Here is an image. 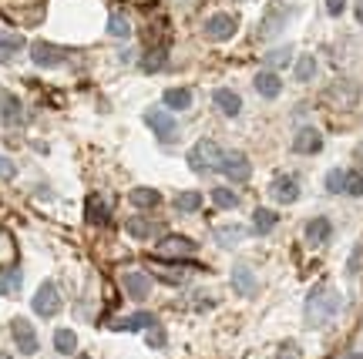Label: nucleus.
I'll use <instances>...</instances> for the list:
<instances>
[{"mask_svg": "<svg viewBox=\"0 0 363 359\" xmlns=\"http://www.w3.org/2000/svg\"><path fill=\"white\" fill-rule=\"evenodd\" d=\"M340 309V292L337 289H330L326 283L313 285V292L306 295V322L310 326H323V322H330L333 316H337Z\"/></svg>", "mask_w": 363, "mask_h": 359, "instance_id": "nucleus-1", "label": "nucleus"}, {"mask_svg": "<svg viewBox=\"0 0 363 359\" xmlns=\"http://www.w3.org/2000/svg\"><path fill=\"white\" fill-rule=\"evenodd\" d=\"M222 165V148L212 138H202V142L192 144V152H189V168H192L195 175H208V171H219Z\"/></svg>", "mask_w": 363, "mask_h": 359, "instance_id": "nucleus-2", "label": "nucleus"}, {"mask_svg": "<svg viewBox=\"0 0 363 359\" xmlns=\"http://www.w3.org/2000/svg\"><path fill=\"white\" fill-rule=\"evenodd\" d=\"M195 252H199V245H195V239H189V235H162V239H158V249H155V256L165 258V262H185V258H192Z\"/></svg>", "mask_w": 363, "mask_h": 359, "instance_id": "nucleus-3", "label": "nucleus"}, {"mask_svg": "<svg viewBox=\"0 0 363 359\" xmlns=\"http://www.w3.org/2000/svg\"><path fill=\"white\" fill-rule=\"evenodd\" d=\"M219 171H222V175H225L229 181L242 185V181H249V175H252V161H249L242 152H222Z\"/></svg>", "mask_w": 363, "mask_h": 359, "instance_id": "nucleus-4", "label": "nucleus"}, {"mask_svg": "<svg viewBox=\"0 0 363 359\" xmlns=\"http://www.w3.org/2000/svg\"><path fill=\"white\" fill-rule=\"evenodd\" d=\"M30 306H34V312H38V316L51 319V316H57V312H61V292L54 289V283H40L38 292H34V299H30Z\"/></svg>", "mask_w": 363, "mask_h": 359, "instance_id": "nucleus-5", "label": "nucleus"}, {"mask_svg": "<svg viewBox=\"0 0 363 359\" xmlns=\"http://www.w3.org/2000/svg\"><path fill=\"white\" fill-rule=\"evenodd\" d=\"M235 30H239V17L235 13H212L206 21V38L216 40V44L235 38Z\"/></svg>", "mask_w": 363, "mask_h": 359, "instance_id": "nucleus-6", "label": "nucleus"}, {"mask_svg": "<svg viewBox=\"0 0 363 359\" xmlns=\"http://www.w3.org/2000/svg\"><path fill=\"white\" fill-rule=\"evenodd\" d=\"M30 61L38 67H61L67 61V51L65 47H54L48 40H34L30 44Z\"/></svg>", "mask_w": 363, "mask_h": 359, "instance_id": "nucleus-7", "label": "nucleus"}, {"mask_svg": "<svg viewBox=\"0 0 363 359\" xmlns=\"http://www.w3.org/2000/svg\"><path fill=\"white\" fill-rule=\"evenodd\" d=\"M145 125L155 131L162 142L169 144L175 142V135H179V128H175V118L169 115V111H158V108H152V111H145Z\"/></svg>", "mask_w": 363, "mask_h": 359, "instance_id": "nucleus-8", "label": "nucleus"}, {"mask_svg": "<svg viewBox=\"0 0 363 359\" xmlns=\"http://www.w3.org/2000/svg\"><path fill=\"white\" fill-rule=\"evenodd\" d=\"M269 195L279 205H293L299 198V178L296 175H276V178L269 181Z\"/></svg>", "mask_w": 363, "mask_h": 359, "instance_id": "nucleus-9", "label": "nucleus"}, {"mask_svg": "<svg viewBox=\"0 0 363 359\" xmlns=\"http://www.w3.org/2000/svg\"><path fill=\"white\" fill-rule=\"evenodd\" d=\"M11 333H13V343H17L21 353H27V356H34V353H38V333H34V326H30L24 316L11 319Z\"/></svg>", "mask_w": 363, "mask_h": 359, "instance_id": "nucleus-10", "label": "nucleus"}, {"mask_svg": "<svg viewBox=\"0 0 363 359\" xmlns=\"http://www.w3.org/2000/svg\"><path fill=\"white\" fill-rule=\"evenodd\" d=\"M0 118H4L7 128L24 125V104H21V98L11 94V91H0Z\"/></svg>", "mask_w": 363, "mask_h": 359, "instance_id": "nucleus-11", "label": "nucleus"}, {"mask_svg": "<svg viewBox=\"0 0 363 359\" xmlns=\"http://www.w3.org/2000/svg\"><path fill=\"white\" fill-rule=\"evenodd\" d=\"M121 285H125V292H128L135 302H142V299H148V292H152V275H148V272H125V275H121Z\"/></svg>", "mask_w": 363, "mask_h": 359, "instance_id": "nucleus-12", "label": "nucleus"}, {"mask_svg": "<svg viewBox=\"0 0 363 359\" xmlns=\"http://www.w3.org/2000/svg\"><path fill=\"white\" fill-rule=\"evenodd\" d=\"M293 152L296 154H320L323 152V135L316 128H299L293 138Z\"/></svg>", "mask_w": 363, "mask_h": 359, "instance_id": "nucleus-13", "label": "nucleus"}, {"mask_svg": "<svg viewBox=\"0 0 363 359\" xmlns=\"http://www.w3.org/2000/svg\"><path fill=\"white\" fill-rule=\"evenodd\" d=\"M303 235H306V242L310 245H323V242H330V235H333V222L330 218H310L306 222V229H303Z\"/></svg>", "mask_w": 363, "mask_h": 359, "instance_id": "nucleus-14", "label": "nucleus"}, {"mask_svg": "<svg viewBox=\"0 0 363 359\" xmlns=\"http://www.w3.org/2000/svg\"><path fill=\"white\" fill-rule=\"evenodd\" d=\"M152 326H155V316H152V312H135V316H125V319L111 322L115 333H138V329H152Z\"/></svg>", "mask_w": 363, "mask_h": 359, "instance_id": "nucleus-15", "label": "nucleus"}, {"mask_svg": "<svg viewBox=\"0 0 363 359\" xmlns=\"http://www.w3.org/2000/svg\"><path fill=\"white\" fill-rule=\"evenodd\" d=\"M108 218H111V212H108L101 195H88V202H84V222L101 229V225H108Z\"/></svg>", "mask_w": 363, "mask_h": 359, "instance_id": "nucleus-16", "label": "nucleus"}, {"mask_svg": "<svg viewBox=\"0 0 363 359\" xmlns=\"http://www.w3.org/2000/svg\"><path fill=\"white\" fill-rule=\"evenodd\" d=\"M212 101H216V108H219L225 118H235L239 111H242V98H239L235 91H229V88L212 91Z\"/></svg>", "mask_w": 363, "mask_h": 359, "instance_id": "nucleus-17", "label": "nucleus"}, {"mask_svg": "<svg viewBox=\"0 0 363 359\" xmlns=\"http://www.w3.org/2000/svg\"><path fill=\"white\" fill-rule=\"evenodd\" d=\"M128 235L131 239H138V242H145V239H155L158 232H162V225L158 222H152V218H142V215H135V218H128Z\"/></svg>", "mask_w": 363, "mask_h": 359, "instance_id": "nucleus-18", "label": "nucleus"}, {"mask_svg": "<svg viewBox=\"0 0 363 359\" xmlns=\"http://www.w3.org/2000/svg\"><path fill=\"white\" fill-rule=\"evenodd\" d=\"M252 84H256V91H259L262 98H279V91H283V81H279L276 71H259V74L252 77Z\"/></svg>", "mask_w": 363, "mask_h": 359, "instance_id": "nucleus-19", "label": "nucleus"}, {"mask_svg": "<svg viewBox=\"0 0 363 359\" xmlns=\"http://www.w3.org/2000/svg\"><path fill=\"white\" fill-rule=\"evenodd\" d=\"M128 202H131L135 208H142V212H152V208L162 205V195H158L155 188H131Z\"/></svg>", "mask_w": 363, "mask_h": 359, "instance_id": "nucleus-20", "label": "nucleus"}, {"mask_svg": "<svg viewBox=\"0 0 363 359\" xmlns=\"http://www.w3.org/2000/svg\"><path fill=\"white\" fill-rule=\"evenodd\" d=\"M165 61H169V47H165V44H155V47H148V51H145L142 71L155 74V71H162V67H165Z\"/></svg>", "mask_w": 363, "mask_h": 359, "instance_id": "nucleus-21", "label": "nucleus"}, {"mask_svg": "<svg viewBox=\"0 0 363 359\" xmlns=\"http://www.w3.org/2000/svg\"><path fill=\"white\" fill-rule=\"evenodd\" d=\"M233 289L239 295H252V292H256V275H252V269H249V266H235V269H233Z\"/></svg>", "mask_w": 363, "mask_h": 359, "instance_id": "nucleus-22", "label": "nucleus"}, {"mask_svg": "<svg viewBox=\"0 0 363 359\" xmlns=\"http://www.w3.org/2000/svg\"><path fill=\"white\" fill-rule=\"evenodd\" d=\"M276 225H279V215H276L272 208H256V212H252V232H256V235H269Z\"/></svg>", "mask_w": 363, "mask_h": 359, "instance_id": "nucleus-23", "label": "nucleus"}, {"mask_svg": "<svg viewBox=\"0 0 363 359\" xmlns=\"http://www.w3.org/2000/svg\"><path fill=\"white\" fill-rule=\"evenodd\" d=\"M148 266H152V272H155L158 279H162V283H169V285H182L185 283V275H182V269H175V266H165V258H152V262H148Z\"/></svg>", "mask_w": 363, "mask_h": 359, "instance_id": "nucleus-24", "label": "nucleus"}, {"mask_svg": "<svg viewBox=\"0 0 363 359\" xmlns=\"http://www.w3.org/2000/svg\"><path fill=\"white\" fill-rule=\"evenodd\" d=\"M165 108L169 111H189L192 108V91H185V88H172V91H165Z\"/></svg>", "mask_w": 363, "mask_h": 359, "instance_id": "nucleus-25", "label": "nucleus"}, {"mask_svg": "<svg viewBox=\"0 0 363 359\" xmlns=\"http://www.w3.org/2000/svg\"><path fill=\"white\" fill-rule=\"evenodd\" d=\"M108 34H111V38H118V40H125L131 34V24H128V17H125V13H111V17H108Z\"/></svg>", "mask_w": 363, "mask_h": 359, "instance_id": "nucleus-26", "label": "nucleus"}, {"mask_svg": "<svg viewBox=\"0 0 363 359\" xmlns=\"http://www.w3.org/2000/svg\"><path fill=\"white\" fill-rule=\"evenodd\" d=\"M21 47H24V38H17V34H0V61H11Z\"/></svg>", "mask_w": 363, "mask_h": 359, "instance_id": "nucleus-27", "label": "nucleus"}, {"mask_svg": "<svg viewBox=\"0 0 363 359\" xmlns=\"http://www.w3.org/2000/svg\"><path fill=\"white\" fill-rule=\"evenodd\" d=\"M54 349H57V353H74V349H78V336L71 333V329H57V333H54Z\"/></svg>", "mask_w": 363, "mask_h": 359, "instance_id": "nucleus-28", "label": "nucleus"}, {"mask_svg": "<svg viewBox=\"0 0 363 359\" xmlns=\"http://www.w3.org/2000/svg\"><path fill=\"white\" fill-rule=\"evenodd\" d=\"M175 208H179V212H185V215H189V212H199V208H202V195H199V192L175 195Z\"/></svg>", "mask_w": 363, "mask_h": 359, "instance_id": "nucleus-29", "label": "nucleus"}, {"mask_svg": "<svg viewBox=\"0 0 363 359\" xmlns=\"http://www.w3.org/2000/svg\"><path fill=\"white\" fill-rule=\"evenodd\" d=\"M316 77V57H310V54H303L296 61V81L299 84H306V81H313Z\"/></svg>", "mask_w": 363, "mask_h": 359, "instance_id": "nucleus-30", "label": "nucleus"}, {"mask_svg": "<svg viewBox=\"0 0 363 359\" xmlns=\"http://www.w3.org/2000/svg\"><path fill=\"white\" fill-rule=\"evenodd\" d=\"M326 192L330 195H343V185H347V171H343V168H333V171H330V175H326Z\"/></svg>", "mask_w": 363, "mask_h": 359, "instance_id": "nucleus-31", "label": "nucleus"}, {"mask_svg": "<svg viewBox=\"0 0 363 359\" xmlns=\"http://www.w3.org/2000/svg\"><path fill=\"white\" fill-rule=\"evenodd\" d=\"M212 202H216V208H239V195H235L233 188H216V192H212Z\"/></svg>", "mask_w": 363, "mask_h": 359, "instance_id": "nucleus-32", "label": "nucleus"}, {"mask_svg": "<svg viewBox=\"0 0 363 359\" xmlns=\"http://www.w3.org/2000/svg\"><path fill=\"white\" fill-rule=\"evenodd\" d=\"M343 195H350V198H360V195H363V175H360V171H347Z\"/></svg>", "mask_w": 363, "mask_h": 359, "instance_id": "nucleus-33", "label": "nucleus"}, {"mask_svg": "<svg viewBox=\"0 0 363 359\" xmlns=\"http://www.w3.org/2000/svg\"><path fill=\"white\" fill-rule=\"evenodd\" d=\"M289 54H293L289 47H279V51H272L269 57H266V64H269V71H272V67H283L286 61H289Z\"/></svg>", "mask_w": 363, "mask_h": 359, "instance_id": "nucleus-34", "label": "nucleus"}, {"mask_svg": "<svg viewBox=\"0 0 363 359\" xmlns=\"http://www.w3.org/2000/svg\"><path fill=\"white\" fill-rule=\"evenodd\" d=\"M13 175H17V168H13V161H11V158H4V154H0V181H11Z\"/></svg>", "mask_w": 363, "mask_h": 359, "instance_id": "nucleus-35", "label": "nucleus"}, {"mask_svg": "<svg viewBox=\"0 0 363 359\" xmlns=\"http://www.w3.org/2000/svg\"><path fill=\"white\" fill-rule=\"evenodd\" d=\"M148 346H165V333H162L158 326H152V329H148Z\"/></svg>", "mask_w": 363, "mask_h": 359, "instance_id": "nucleus-36", "label": "nucleus"}, {"mask_svg": "<svg viewBox=\"0 0 363 359\" xmlns=\"http://www.w3.org/2000/svg\"><path fill=\"white\" fill-rule=\"evenodd\" d=\"M360 266H363V249L357 245V249H353V256H350V266H347V269H350V275H357V269H360Z\"/></svg>", "mask_w": 363, "mask_h": 359, "instance_id": "nucleus-37", "label": "nucleus"}, {"mask_svg": "<svg viewBox=\"0 0 363 359\" xmlns=\"http://www.w3.org/2000/svg\"><path fill=\"white\" fill-rule=\"evenodd\" d=\"M326 11L333 13V17H340V13L347 11V0H326Z\"/></svg>", "mask_w": 363, "mask_h": 359, "instance_id": "nucleus-38", "label": "nucleus"}, {"mask_svg": "<svg viewBox=\"0 0 363 359\" xmlns=\"http://www.w3.org/2000/svg\"><path fill=\"white\" fill-rule=\"evenodd\" d=\"M242 235V229H219V242H235Z\"/></svg>", "mask_w": 363, "mask_h": 359, "instance_id": "nucleus-39", "label": "nucleus"}, {"mask_svg": "<svg viewBox=\"0 0 363 359\" xmlns=\"http://www.w3.org/2000/svg\"><path fill=\"white\" fill-rule=\"evenodd\" d=\"M357 24H363V0L357 4Z\"/></svg>", "mask_w": 363, "mask_h": 359, "instance_id": "nucleus-40", "label": "nucleus"}, {"mask_svg": "<svg viewBox=\"0 0 363 359\" xmlns=\"http://www.w3.org/2000/svg\"><path fill=\"white\" fill-rule=\"evenodd\" d=\"M357 161H360V165H363V144H360V148H357Z\"/></svg>", "mask_w": 363, "mask_h": 359, "instance_id": "nucleus-41", "label": "nucleus"}, {"mask_svg": "<svg viewBox=\"0 0 363 359\" xmlns=\"http://www.w3.org/2000/svg\"><path fill=\"white\" fill-rule=\"evenodd\" d=\"M0 359H11V356H4V353H0Z\"/></svg>", "mask_w": 363, "mask_h": 359, "instance_id": "nucleus-42", "label": "nucleus"}, {"mask_svg": "<svg viewBox=\"0 0 363 359\" xmlns=\"http://www.w3.org/2000/svg\"><path fill=\"white\" fill-rule=\"evenodd\" d=\"M78 359H91V356H78Z\"/></svg>", "mask_w": 363, "mask_h": 359, "instance_id": "nucleus-43", "label": "nucleus"}]
</instances>
